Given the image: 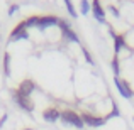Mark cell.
Segmentation results:
<instances>
[{
  "instance_id": "6da1fadb",
  "label": "cell",
  "mask_w": 134,
  "mask_h": 130,
  "mask_svg": "<svg viewBox=\"0 0 134 130\" xmlns=\"http://www.w3.org/2000/svg\"><path fill=\"white\" fill-rule=\"evenodd\" d=\"M61 120L65 122L66 125H73V127L76 128H83L85 127V123H83L82 120V115H78L76 112H71V110H66L61 113Z\"/></svg>"
},
{
  "instance_id": "7a4b0ae2",
  "label": "cell",
  "mask_w": 134,
  "mask_h": 130,
  "mask_svg": "<svg viewBox=\"0 0 134 130\" xmlns=\"http://www.w3.org/2000/svg\"><path fill=\"white\" fill-rule=\"evenodd\" d=\"M82 120L83 123L90 125V127H102L107 122L104 117H97V115H92V113H82Z\"/></svg>"
},
{
  "instance_id": "3957f363",
  "label": "cell",
  "mask_w": 134,
  "mask_h": 130,
  "mask_svg": "<svg viewBox=\"0 0 134 130\" xmlns=\"http://www.w3.org/2000/svg\"><path fill=\"white\" fill-rule=\"evenodd\" d=\"M34 88H36L34 81H31V79H24V81L19 85V88L15 90V93L20 95V96H24V98H29V95L34 91Z\"/></svg>"
},
{
  "instance_id": "277c9868",
  "label": "cell",
  "mask_w": 134,
  "mask_h": 130,
  "mask_svg": "<svg viewBox=\"0 0 134 130\" xmlns=\"http://www.w3.org/2000/svg\"><path fill=\"white\" fill-rule=\"evenodd\" d=\"M114 83H115V86H117V91L121 93V96L122 98H131L132 96V90L129 88V85L126 81H122V79H119V76H115L114 78Z\"/></svg>"
},
{
  "instance_id": "5b68a950",
  "label": "cell",
  "mask_w": 134,
  "mask_h": 130,
  "mask_svg": "<svg viewBox=\"0 0 134 130\" xmlns=\"http://www.w3.org/2000/svg\"><path fill=\"white\" fill-rule=\"evenodd\" d=\"M58 26L61 27L63 34H65V36L68 37L70 41H73V42H78V44H80V37H78V36H76V34H75V32H73V30H71V27H70V24H68V22H65V20H63V19H59Z\"/></svg>"
},
{
  "instance_id": "8992f818",
  "label": "cell",
  "mask_w": 134,
  "mask_h": 130,
  "mask_svg": "<svg viewBox=\"0 0 134 130\" xmlns=\"http://www.w3.org/2000/svg\"><path fill=\"white\" fill-rule=\"evenodd\" d=\"M92 10H93V17L98 22H105V10L100 5V0H93L92 2Z\"/></svg>"
},
{
  "instance_id": "52a82bcc",
  "label": "cell",
  "mask_w": 134,
  "mask_h": 130,
  "mask_svg": "<svg viewBox=\"0 0 134 130\" xmlns=\"http://www.w3.org/2000/svg\"><path fill=\"white\" fill-rule=\"evenodd\" d=\"M26 37H27V27H26V24H24V22H20L19 26L12 30V34H10V41L26 39Z\"/></svg>"
},
{
  "instance_id": "ba28073f",
  "label": "cell",
  "mask_w": 134,
  "mask_h": 130,
  "mask_svg": "<svg viewBox=\"0 0 134 130\" xmlns=\"http://www.w3.org/2000/svg\"><path fill=\"white\" fill-rule=\"evenodd\" d=\"M58 22H59L58 17H54V15H44V17H39V20H37V27H39V29H46V27L56 26Z\"/></svg>"
},
{
  "instance_id": "9c48e42d",
  "label": "cell",
  "mask_w": 134,
  "mask_h": 130,
  "mask_svg": "<svg viewBox=\"0 0 134 130\" xmlns=\"http://www.w3.org/2000/svg\"><path fill=\"white\" fill-rule=\"evenodd\" d=\"M14 98H15L17 105H19V107H22L24 110H27V112H32V110H34V105L29 101V98H24V96H20V95H17L15 91H14Z\"/></svg>"
},
{
  "instance_id": "30bf717a",
  "label": "cell",
  "mask_w": 134,
  "mask_h": 130,
  "mask_svg": "<svg viewBox=\"0 0 134 130\" xmlns=\"http://www.w3.org/2000/svg\"><path fill=\"white\" fill-rule=\"evenodd\" d=\"M43 118L46 122H56L58 118H61V113L56 108H48V110L43 112Z\"/></svg>"
},
{
  "instance_id": "8fae6325",
  "label": "cell",
  "mask_w": 134,
  "mask_h": 130,
  "mask_svg": "<svg viewBox=\"0 0 134 130\" xmlns=\"http://www.w3.org/2000/svg\"><path fill=\"white\" fill-rule=\"evenodd\" d=\"M112 69H114V75L119 76L121 75V61H119V56H114V59H112Z\"/></svg>"
},
{
  "instance_id": "7c38bea8",
  "label": "cell",
  "mask_w": 134,
  "mask_h": 130,
  "mask_svg": "<svg viewBox=\"0 0 134 130\" xmlns=\"http://www.w3.org/2000/svg\"><path fill=\"white\" fill-rule=\"evenodd\" d=\"M65 2V5H66V10H68V14L73 17V19H76L78 17V14H76V10H75V7H73V3H71V0H63Z\"/></svg>"
},
{
  "instance_id": "4fadbf2b",
  "label": "cell",
  "mask_w": 134,
  "mask_h": 130,
  "mask_svg": "<svg viewBox=\"0 0 134 130\" xmlns=\"http://www.w3.org/2000/svg\"><path fill=\"white\" fill-rule=\"evenodd\" d=\"M3 71H5V76L10 75V54L9 52H5V56H3Z\"/></svg>"
},
{
  "instance_id": "5bb4252c",
  "label": "cell",
  "mask_w": 134,
  "mask_h": 130,
  "mask_svg": "<svg viewBox=\"0 0 134 130\" xmlns=\"http://www.w3.org/2000/svg\"><path fill=\"white\" fill-rule=\"evenodd\" d=\"M82 14H88L90 12V7H92V3L88 2V0H82Z\"/></svg>"
},
{
  "instance_id": "9a60e30c",
  "label": "cell",
  "mask_w": 134,
  "mask_h": 130,
  "mask_svg": "<svg viewBox=\"0 0 134 130\" xmlns=\"http://www.w3.org/2000/svg\"><path fill=\"white\" fill-rule=\"evenodd\" d=\"M82 49V52H83V56H85V59H87V63H88V64H93V59H92V56H90V52L87 51L85 47H80Z\"/></svg>"
},
{
  "instance_id": "2e32d148",
  "label": "cell",
  "mask_w": 134,
  "mask_h": 130,
  "mask_svg": "<svg viewBox=\"0 0 134 130\" xmlns=\"http://www.w3.org/2000/svg\"><path fill=\"white\" fill-rule=\"evenodd\" d=\"M109 10L112 12V15H114V17H121V12H119V10L115 9L114 5H109Z\"/></svg>"
},
{
  "instance_id": "e0dca14e",
  "label": "cell",
  "mask_w": 134,
  "mask_h": 130,
  "mask_svg": "<svg viewBox=\"0 0 134 130\" xmlns=\"http://www.w3.org/2000/svg\"><path fill=\"white\" fill-rule=\"evenodd\" d=\"M17 9H19V5H12V7H10V10H9V14L12 15L14 12H17Z\"/></svg>"
},
{
  "instance_id": "ac0fdd59",
  "label": "cell",
  "mask_w": 134,
  "mask_h": 130,
  "mask_svg": "<svg viewBox=\"0 0 134 130\" xmlns=\"http://www.w3.org/2000/svg\"><path fill=\"white\" fill-rule=\"evenodd\" d=\"M132 122H134V117H132Z\"/></svg>"
}]
</instances>
